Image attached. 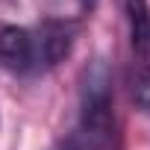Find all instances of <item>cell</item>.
<instances>
[{
    "mask_svg": "<svg viewBox=\"0 0 150 150\" xmlns=\"http://www.w3.org/2000/svg\"><path fill=\"white\" fill-rule=\"evenodd\" d=\"M124 12H127L132 47L144 56L150 50V6L147 0H124Z\"/></svg>",
    "mask_w": 150,
    "mask_h": 150,
    "instance_id": "4",
    "label": "cell"
},
{
    "mask_svg": "<svg viewBox=\"0 0 150 150\" xmlns=\"http://www.w3.org/2000/svg\"><path fill=\"white\" fill-rule=\"evenodd\" d=\"M65 150H71V147H65Z\"/></svg>",
    "mask_w": 150,
    "mask_h": 150,
    "instance_id": "7",
    "label": "cell"
},
{
    "mask_svg": "<svg viewBox=\"0 0 150 150\" xmlns=\"http://www.w3.org/2000/svg\"><path fill=\"white\" fill-rule=\"evenodd\" d=\"M129 94H132V103L144 115H150V65L138 62L129 71Z\"/></svg>",
    "mask_w": 150,
    "mask_h": 150,
    "instance_id": "5",
    "label": "cell"
},
{
    "mask_svg": "<svg viewBox=\"0 0 150 150\" xmlns=\"http://www.w3.org/2000/svg\"><path fill=\"white\" fill-rule=\"evenodd\" d=\"M0 65L15 74H24L35 65L30 30L15 27V24H0Z\"/></svg>",
    "mask_w": 150,
    "mask_h": 150,
    "instance_id": "3",
    "label": "cell"
},
{
    "mask_svg": "<svg viewBox=\"0 0 150 150\" xmlns=\"http://www.w3.org/2000/svg\"><path fill=\"white\" fill-rule=\"evenodd\" d=\"M80 127L91 147L112 138V74L103 59H94L80 80Z\"/></svg>",
    "mask_w": 150,
    "mask_h": 150,
    "instance_id": "1",
    "label": "cell"
},
{
    "mask_svg": "<svg viewBox=\"0 0 150 150\" xmlns=\"http://www.w3.org/2000/svg\"><path fill=\"white\" fill-rule=\"evenodd\" d=\"M74 47V27L62 21H47L38 27V35H33V53L35 62L44 68L59 65Z\"/></svg>",
    "mask_w": 150,
    "mask_h": 150,
    "instance_id": "2",
    "label": "cell"
},
{
    "mask_svg": "<svg viewBox=\"0 0 150 150\" xmlns=\"http://www.w3.org/2000/svg\"><path fill=\"white\" fill-rule=\"evenodd\" d=\"M94 6V0H83V9H91Z\"/></svg>",
    "mask_w": 150,
    "mask_h": 150,
    "instance_id": "6",
    "label": "cell"
}]
</instances>
